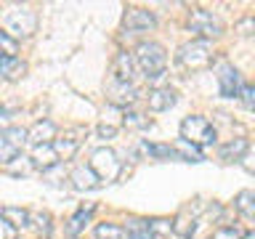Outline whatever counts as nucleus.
Masks as SVG:
<instances>
[{"label": "nucleus", "mask_w": 255, "mask_h": 239, "mask_svg": "<svg viewBox=\"0 0 255 239\" xmlns=\"http://www.w3.org/2000/svg\"><path fill=\"white\" fill-rule=\"evenodd\" d=\"M96 239H125V231L117 223H99L96 226Z\"/></svg>", "instance_id": "obj_27"}, {"label": "nucleus", "mask_w": 255, "mask_h": 239, "mask_svg": "<svg viewBox=\"0 0 255 239\" xmlns=\"http://www.w3.org/2000/svg\"><path fill=\"white\" fill-rule=\"evenodd\" d=\"M29 159H32V165H35V167H40V170H48V167H53V165L61 162L59 154H56V149H53V143H35Z\"/></svg>", "instance_id": "obj_14"}, {"label": "nucleus", "mask_w": 255, "mask_h": 239, "mask_svg": "<svg viewBox=\"0 0 255 239\" xmlns=\"http://www.w3.org/2000/svg\"><path fill=\"white\" fill-rule=\"evenodd\" d=\"M16 53H19V40L0 29V56H8V59H13Z\"/></svg>", "instance_id": "obj_28"}, {"label": "nucleus", "mask_w": 255, "mask_h": 239, "mask_svg": "<svg viewBox=\"0 0 255 239\" xmlns=\"http://www.w3.org/2000/svg\"><path fill=\"white\" fill-rule=\"evenodd\" d=\"M175 59L183 69L189 72H199V69H207L213 64V51H210V43L207 40H191V43H183L175 53Z\"/></svg>", "instance_id": "obj_3"}, {"label": "nucleus", "mask_w": 255, "mask_h": 239, "mask_svg": "<svg viewBox=\"0 0 255 239\" xmlns=\"http://www.w3.org/2000/svg\"><path fill=\"white\" fill-rule=\"evenodd\" d=\"M253 29H255L253 16H247V19H242V21L237 24V32H239V35H253Z\"/></svg>", "instance_id": "obj_37"}, {"label": "nucleus", "mask_w": 255, "mask_h": 239, "mask_svg": "<svg viewBox=\"0 0 255 239\" xmlns=\"http://www.w3.org/2000/svg\"><path fill=\"white\" fill-rule=\"evenodd\" d=\"M123 231H125V239H157L149 231L146 218H128V226Z\"/></svg>", "instance_id": "obj_21"}, {"label": "nucleus", "mask_w": 255, "mask_h": 239, "mask_svg": "<svg viewBox=\"0 0 255 239\" xmlns=\"http://www.w3.org/2000/svg\"><path fill=\"white\" fill-rule=\"evenodd\" d=\"M29 221H35L37 234L43 239L51 237V215H48V213H29Z\"/></svg>", "instance_id": "obj_30"}, {"label": "nucleus", "mask_w": 255, "mask_h": 239, "mask_svg": "<svg viewBox=\"0 0 255 239\" xmlns=\"http://www.w3.org/2000/svg\"><path fill=\"white\" fill-rule=\"evenodd\" d=\"M85 133H88V127H72V130L64 133V138H59L53 143L59 159H72L75 157V151H77V146H80V141H83Z\"/></svg>", "instance_id": "obj_11"}, {"label": "nucleus", "mask_w": 255, "mask_h": 239, "mask_svg": "<svg viewBox=\"0 0 255 239\" xmlns=\"http://www.w3.org/2000/svg\"><path fill=\"white\" fill-rule=\"evenodd\" d=\"M5 29L8 35H21V37H29L37 32V13L32 8H13L11 13L5 16Z\"/></svg>", "instance_id": "obj_6"}, {"label": "nucleus", "mask_w": 255, "mask_h": 239, "mask_svg": "<svg viewBox=\"0 0 255 239\" xmlns=\"http://www.w3.org/2000/svg\"><path fill=\"white\" fill-rule=\"evenodd\" d=\"M123 125H125V127H133V130H143V127L151 125V120H149L146 115H141V112L128 109L125 117H123Z\"/></svg>", "instance_id": "obj_26"}, {"label": "nucleus", "mask_w": 255, "mask_h": 239, "mask_svg": "<svg viewBox=\"0 0 255 239\" xmlns=\"http://www.w3.org/2000/svg\"><path fill=\"white\" fill-rule=\"evenodd\" d=\"M123 27L128 32H149L157 27V16L146 11V8H125V16H123Z\"/></svg>", "instance_id": "obj_9"}, {"label": "nucleus", "mask_w": 255, "mask_h": 239, "mask_svg": "<svg viewBox=\"0 0 255 239\" xmlns=\"http://www.w3.org/2000/svg\"><path fill=\"white\" fill-rule=\"evenodd\" d=\"M96 135H99V138H115L117 135V125H107V122H101L99 127H96Z\"/></svg>", "instance_id": "obj_35"}, {"label": "nucleus", "mask_w": 255, "mask_h": 239, "mask_svg": "<svg viewBox=\"0 0 255 239\" xmlns=\"http://www.w3.org/2000/svg\"><path fill=\"white\" fill-rule=\"evenodd\" d=\"M215 72H218V88H221V96L223 99H234L242 88V77H239L237 67H231L226 59H221L215 64Z\"/></svg>", "instance_id": "obj_7"}, {"label": "nucleus", "mask_w": 255, "mask_h": 239, "mask_svg": "<svg viewBox=\"0 0 255 239\" xmlns=\"http://www.w3.org/2000/svg\"><path fill=\"white\" fill-rule=\"evenodd\" d=\"M3 173H8V175H29L32 170H35V165H32V159L29 157H24V154H19L16 159H11L8 165H3L0 167Z\"/></svg>", "instance_id": "obj_23"}, {"label": "nucleus", "mask_w": 255, "mask_h": 239, "mask_svg": "<svg viewBox=\"0 0 255 239\" xmlns=\"http://www.w3.org/2000/svg\"><path fill=\"white\" fill-rule=\"evenodd\" d=\"M16 234H19V231H16L8 221L0 218V239H16Z\"/></svg>", "instance_id": "obj_36"}, {"label": "nucleus", "mask_w": 255, "mask_h": 239, "mask_svg": "<svg viewBox=\"0 0 255 239\" xmlns=\"http://www.w3.org/2000/svg\"><path fill=\"white\" fill-rule=\"evenodd\" d=\"M107 99L115 104V107H130V104L138 99V91H135V85H128V83H120L117 77L107 80Z\"/></svg>", "instance_id": "obj_10"}, {"label": "nucleus", "mask_w": 255, "mask_h": 239, "mask_svg": "<svg viewBox=\"0 0 255 239\" xmlns=\"http://www.w3.org/2000/svg\"><path fill=\"white\" fill-rule=\"evenodd\" d=\"M19 154H21V149H16L13 143H8V141H3V138H0V167H3V165H8L11 159H16Z\"/></svg>", "instance_id": "obj_32"}, {"label": "nucleus", "mask_w": 255, "mask_h": 239, "mask_svg": "<svg viewBox=\"0 0 255 239\" xmlns=\"http://www.w3.org/2000/svg\"><path fill=\"white\" fill-rule=\"evenodd\" d=\"M173 149L178 151V157H181V162H202V151H199L197 146H191V143H186V141H175L173 143Z\"/></svg>", "instance_id": "obj_25"}, {"label": "nucleus", "mask_w": 255, "mask_h": 239, "mask_svg": "<svg viewBox=\"0 0 255 239\" xmlns=\"http://www.w3.org/2000/svg\"><path fill=\"white\" fill-rule=\"evenodd\" d=\"M199 207H202V205H197V202L181 207L178 215H175V221H170V223H173V234H178V237H183V239H191V237H194L197 221H199Z\"/></svg>", "instance_id": "obj_8"}, {"label": "nucleus", "mask_w": 255, "mask_h": 239, "mask_svg": "<svg viewBox=\"0 0 255 239\" xmlns=\"http://www.w3.org/2000/svg\"><path fill=\"white\" fill-rule=\"evenodd\" d=\"M181 141L191 143V146H213L215 143V127L207 117L202 115H189L181 122Z\"/></svg>", "instance_id": "obj_2"}, {"label": "nucleus", "mask_w": 255, "mask_h": 239, "mask_svg": "<svg viewBox=\"0 0 255 239\" xmlns=\"http://www.w3.org/2000/svg\"><path fill=\"white\" fill-rule=\"evenodd\" d=\"M112 77H117L120 83H128L133 85V77H135V61H133V53L128 51H120L115 64H112Z\"/></svg>", "instance_id": "obj_13"}, {"label": "nucleus", "mask_w": 255, "mask_h": 239, "mask_svg": "<svg viewBox=\"0 0 255 239\" xmlns=\"http://www.w3.org/2000/svg\"><path fill=\"white\" fill-rule=\"evenodd\" d=\"M234 210L242 215L245 221H253L255 218V194H253L250 189L239 191V194L234 197Z\"/></svg>", "instance_id": "obj_20"}, {"label": "nucleus", "mask_w": 255, "mask_h": 239, "mask_svg": "<svg viewBox=\"0 0 255 239\" xmlns=\"http://www.w3.org/2000/svg\"><path fill=\"white\" fill-rule=\"evenodd\" d=\"M237 96H242V107H245L247 112L255 107V88H253V85L242 83V88H239V93H237Z\"/></svg>", "instance_id": "obj_33"}, {"label": "nucleus", "mask_w": 255, "mask_h": 239, "mask_svg": "<svg viewBox=\"0 0 255 239\" xmlns=\"http://www.w3.org/2000/svg\"><path fill=\"white\" fill-rule=\"evenodd\" d=\"M88 170H91L96 178L101 181H117L120 178V173H123V162H120V157L112 151L109 146H101V149H96L93 154H91V162H88Z\"/></svg>", "instance_id": "obj_4"}, {"label": "nucleus", "mask_w": 255, "mask_h": 239, "mask_svg": "<svg viewBox=\"0 0 255 239\" xmlns=\"http://www.w3.org/2000/svg\"><path fill=\"white\" fill-rule=\"evenodd\" d=\"M239 239H255V234H253V231H245V234L239 237Z\"/></svg>", "instance_id": "obj_38"}, {"label": "nucleus", "mask_w": 255, "mask_h": 239, "mask_svg": "<svg viewBox=\"0 0 255 239\" xmlns=\"http://www.w3.org/2000/svg\"><path fill=\"white\" fill-rule=\"evenodd\" d=\"M69 181H72V186H75L77 191H91V189H99L101 183H99V178L88 170L85 165H80V167H75L72 170V175H69Z\"/></svg>", "instance_id": "obj_18"}, {"label": "nucleus", "mask_w": 255, "mask_h": 239, "mask_svg": "<svg viewBox=\"0 0 255 239\" xmlns=\"http://www.w3.org/2000/svg\"><path fill=\"white\" fill-rule=\"evenodd\" d=\"M175 101H178V93L170 85H159L154 91H149V96H146V104L151 112H167L170 107H175Z\"/></svg>", "instance_id": "obj_12"}, {"label": "nucleus", "mask_w": 255, "mask_h": 239, "mask_svg": "<svg viewBox=\"0 0 255 239\" xmlns=\"http://www.w3.org/2000/svg\"><path fill=\"white\" fill-rule=\"evenodd\" d=\"M186 27L199 37H218L223 35V24L213 11H205V8H194L186 19Z\"/></svg>", "instance_id": "obj_5"}, {"label": "nucleus", "mask_w": 255, "mask_h": 239, "mask_svg": "<svg viewBox=\"0 0 255 239\" xmlns=\"http://www.w3.org/2000/svg\"><path fill=\"white\" fill-rule=\"evenodd\" d=\"M0 138L8 141V143H13L16 149H21L24 143H27V127H19V125H8L0 130Z\"/></svg>", "instance_id": "obj_24"}, {"label": "nucleus", "mask_w": 255, "mask_h": 239, "mask_svg": "<svg viewBox=\"0 0 255 239\" xmlns=\"http://www.w3.org/2000/svg\"><path fill=\"white\" fill-rule=\"evenodd\" d=\"M93 213H96V205H93V202H91V205H83V207H80V210L69 218V223H67V234H69V237H77L80 231L85 229V223L91 221Z\"/></svg>", "instance_id": "obj_19"}, {"label": "nucleus", "mask_w": 255, "mask_h": 239, "mask_svg": "<svg viewBox=\"0 0 255 239\" xmlns=\"http://www.w3.org/2000/svg\"><path fill=\"white\" fill-rule=\"evenodd\" d=\"M149 223V231L151 234H162V237H167V234H173V223L167 221V218H151V221H146Z\"/></svg>", "instance_id": "obj_31"}, {"label": "nucleus", "mask_w": 255, "mask_h": 239, "mask_svg": "<svg viewBox=\"0 0 255 239\" xmlns=\"http://www.w3.org/2000/svg\"><path fill=\"white\" fill-rule=\"evenodd\" d=\"M133 61L138 64V69L146 75V80H157V77L165 75L167 53H165V48L159 43H154V40H143V43L135 45Z\"/></svg>", "instance_id": "obj_1"}, {"label": "nucleus", "mask_w": 255, "mask_h": 239, "mask_svg": "<svg viewBox=\"0 0 255 239\" xmlns=\"http://www.w3.org/2000/svg\"><path fill=\"white\" fill-rule=\"evenodd\" d=\"M242 234H239L237 229H231V226H221V229H215L213 234H210V239H239Z\"/></svg>", "instance_id": "obj_34"}, {"label": "nucleus", "mask_w": 255, "mask_h": 239, "mask_svg": "<svg viewBox=\"0 0 255 239\" xmlns=\"http://www.w3.org/2000/svg\"><path fill=\"white\" fill-rule=\"evenodd\" d=\"M64 178H67V167H64V162L48 167V170H43V181H48L51 186H61Z\"/></svg>", "instance_id": "obj_29"}, {"label": "nucleus", "mask_w": 255, "mask_h": 239, "mask_svg": "<svg viewBox=\"0 0 255 239\" xmlns=\"http://www.w3.org/2000/svg\"><path fill=\"white\" fill-rule=\"evenodd\" d=\"M56 133H59V127H56L51 120H37V122L27 130V141L32 146H35V143H53Z\"/></svg>", "instance_id": "obj_15"}, {"label": "nucleus", "mask_w": 255, "mask_h": 239, "mask_svg": "<svg viewBox=\"0 0 255 239\" xmlns=\"http://www.w3.org/2000/svg\"><path fill=\"white\" fill-rule=\"evenodd\" d=\"M247 151H250V141L247 138H231L229 143H223V146L218 149V157L223 159V162H239Z\"/></svg>", "instance_id": "obj_16"}, {"label": "nucleus", "mask_w": 255, "mask_h": 239, "mask_svg": "<svg viewBox=\"0 0 255 239\" xmlns=\"http://www.w3.org/2000/svg\"><path fill=\"white\" fill-rule=\"evenodd\" d=\"M24 72H27V64H24L19 56H13V59H8V56H0V77L8 80V83H13V80H21Z\"/></svg>", "instance_id": "obj_17"}, {"label": "nucleus", "mask_w": 255, "mask_h": 239, "mask_svg": "<svg viewBox=\"0 0 255 239\" xmlns=\"http://www.w3.org/2000/svg\"><path fill=\"white\" fill-rule=\"evenodd\" d=\"M0 218L8 221L13 229H19V226H27V223H29V213L24 210V207H11V205H3V207H0Z\"/></svg>", "instance_id": "obj_22"}]
</instances>
